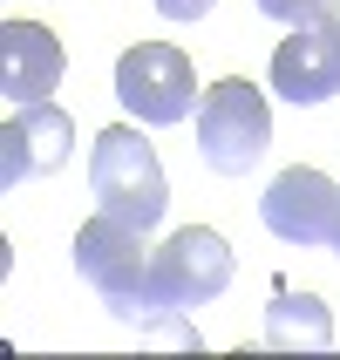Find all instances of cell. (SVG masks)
Here are the masks:
<instances>
[{"mask_svg": "<svg viewBox=\"0 0 340 360\" xmlns=\"http://www.w3.org/2000/svg\"><path fill=\"white\" fill-rule=\"evenodd\" d=\"M143 238H150V231L109 218V211H96V218L75 231V272L96 285L102 313L122 320V326L150 320V245Z\"/></svg>", "mask_w": 340, "mask_h": 360, "instance_id": "cell-1", "label": "cell"}, {"mask_svg": "<svg viewBox=\"0 0 340 360\" xmlns=\"http://www.w3.org/2000/svg\"><path fill=\"white\" fill-rule=\"evenodd\" d=\"M89 191H96V211L137 224V231H157L163 211H170L163 163H157V150H150L130 122H116V129L96 136V150H89Z\"/></svg>", "mask_w": 340, "mask_h": 360, "instance_id": "cell-2", "label": "cell"}, {"mask_svg": "<svg viewBox=\"0 0 340 360\" xmlns=\"http://www.w3.org/2000/svg\"><path fill=\"white\" fill-rule=\"evenodd\" d=\"M232 272H239V259H232V245H225L211 224L170 231V238L150 252V320L211 306L225 285H232Z\"/></svg>", "mask_w": 340, "mask_h": 360, "instance_id": "cell-3", "label": "cell"}, {"mask_svg": "<svg viewBox=\"0 0 340 360\" xmlns=\"http://www.w3.org/2000/svg\"><path fill=\"white\" fill-rule=\"evenodd\" d=\"M272 143V109L245 75H225L198 96V157L218 177H245Z\"/></svg>", "mask_w": 340, "mask_h": 360, "instance_id": "cell-4", "label": "cell"}, {"mask_svg": "<svg viewBox=\"0 0 340 360\" xmlns=\"http://www.w3.org/2000/svg\"><path fill=\"white\" fill-rule=\"evenodd\" d=\"M198 96L204 89H198V75H191V55L170 48V41H137V48L116 61V102L137 122H150V129L184 122Z\"/></svg>", "mask_w": 340, "mask_h": 360, "instance_id": "cell-5", "label": "cell"}, {"mask_svg": "<svg viewBox=\"0 0 340 360\" xmlns=\"http://www.w3.org/2000/svg\"><path fill=\"white\" fill-rule=\"evenodd\" d=\"M272 89L293 109H313V102L340 96V14L293 20V34L272 48Z\"/></svg>", "mask_w": 340, "mask_h": 360, "instance_id": "cell-6", "label": "cell"}, {"mask_svg": "<svg viewBox=\"0 0 340 360\" xmlns=\"http://www.w3.org/2000/svg\"><path fill=\"white\" fill-rule=\"evenodd\" d=\"M334 211H340V184L320 177V170H306V163L279 170V177L265 184V198H259L265 231H272L279 245H300V252H313V245L334 238Z\"/></svg>", "mask_w": 340, "mask_h": 360, "instance_id": "cell-7", "label": "cell"}, {"mask_svg": "<svg viewBox=\"0 0 340 360\" xmlns=\"http://www.w3.org/2000/svg\"><path fill=\"white\" fill-rule=\"evenodd\" d=\"M68 150H75V122H68V109H55V102L14 109L7 129H0V184L20 191V184H34V177H55L61 163H68Z\"/></svg>", "mask_w": 340, "mask_h": 360, "instance_id": "cell-8", "label": "cell"}, {"mask_svg": "<svg viewBox=\"0 0 340 360\" xmlns=\"http://www.w3.org/2000/svg\"><path fill=\"white\" fill-rule=\"evenodd\" d=\"M61 41L41 27V20H0V96L14 109H34L61 89Z\"/></svg>", "mask_w": 340, "mask_h": 360, "instance_id": "cell-9", "label": "cell"}, {"mask_svg": "<svg viewBox=\"0 0 340 360\" xmlns=\"http://www.w3.org/2000/svg\"><path fill=\"white\" fill-rule=\"evenodd\" d=\"M265 340L279 347V354H293V347H300V354H327V347H334V313H327V300L279 285L272 306H265Z\"/></svg>", "mask_w": 340, "mask_h": 360, "instance_id": "cell-10", "label": "cell"}, {"mask_svg": "<svg viewBox=\"0 0 340 360\" xmlns=\"http://www.w3.org/2000/svg\"><path fill=\"white\" fill-rule=\"evenodd\" d=\"M252 7L265 20H286V27L293 20H313V14H340V0H252Z\"/></svg>", "mask_w": 340, "mask_h": 360, "instance_id": "cell-11", "label": "cell"}, {"mask_svg": "<svg viewBox=\"0 0 340 360\" xmlns=\"http://www.w3.org/2000/svg\"><path fill=\"white\" fill-rule=\"evenodd\" d=\"M150 7H157L163 20H204L211 7H218V0H150Z\"/></svg>", "mask_w": 340, "mask_h": 360, "instance_id": "cell-12", "label": "cell"}, {"mask_svg": "<svg viewBox=\"0 0 340 360\" xmlns=\"http://www.w3.org/2000/svg\"><path fill=\"white\" fill-rule=\"evenodd\" d=\"M327 252H334V259H340V211H334V238H327Z\"/></svg>", "mask_w": 340, "mask_h": 360, "instance_id": "cell-13", "label": "cell"}]
</instances>
